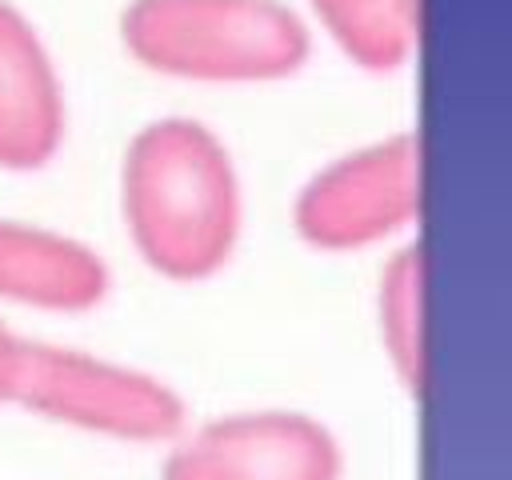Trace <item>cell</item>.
<instances>
[{
    "mask_svg": "<svg viewBox=\"0 0 512 480\" xmlns=\"http://www.w3.org/2000/svg\"><path fill=\"white\" fill-rule=\"evenodd\" d=\"M332 44L368 72H396L420 40V0H308Z\"/></svg>",
    "mask_w": 512,
    "mask_h": 480,
    "instance_id": "ba28073f",
    "label": "cell"
},
{
    "mask_svg": "<svg viewBox=\"0 0 512 480\" xmlns=\"http://www.w3.org/2000/svg\"><path fill=\"white\" fill-rule=\"evenodd\" d=\"M108 264L80 240L0 220V300L40 312H88L108 296Z\"/></svg>",
    "mask_w": 512,
    "mask_h": 480,
    "instance_id": "52a82bcc",
    "label": "cell"
},
{
    "mask_svg": "<svg viewBox=\"0 0 512 480\" xmlns=\"http://www.w3.org/2000/svg\"><path fill=\"white\" fill-rule=\"evenodd\" d=\"M336 436L292 408L232 412L180 432L160 480H340Z\"/></svg>",
    "mask_w": 512,
    "mask_h": 480,
    "instance_id": "5b68a950",
    "label": "cell"
},
{
    "mask_svg": "<svg viewBox=\"0 0 512 480\" xmlns=\"http://www.w3.org/2000/svg\"><path fill=\"white\" fill-rule=\"evenodd\" d=\"M124 52L192 84H272L304 68L312 36L280 0H128Z\"/></svg>",
    "mask_w": 512,
    "mask_h": 480,
    "instance_id": "7a4b0ae2",
    "label": "cell"
},
{
    "mask_svg": "<svg viewBox=\"0 0 512 480\" xmlns=\"http://www.w3.org/2000/svg\"><path fill=\"white\" fill-rule=\"evenodd\" d=\"M0 404L128 444L176 440L188 416L180 392L144 368L12 332L0 340Z\"/></svg>",
    "mask_w": 512,
    "mask_h": 480,
    "instance_id": "3957f363",
    "label": "cell"
},
{
    "mask_svg": "<svg viewBox=\"0 0 512 480\" xmlns=\"http://www.w3.org/2000/svg\"><path fill=\"white\" fill-rule=\"evenodd\" d=\"M0 340H4V328H0Z\"/></svg>",
    "mask_w": 512,
    "mask_h": 480,
    "instance_id": "30bf717a",
    "label": "cell"
},
{
    "mask_svg": "<svg viewBox=\"0 0 512 480\" xmlns=\"http://www.w3.org/2000/svg\"><path fill=\"white\" fill-rule=\"evenodd\" d=\"M420 192V140L396 132L312 172L292 204V224L316 252H360L404 232L420 216Z\"/></svg>",
    "mask_w": 512,
    "mask_h": 480,
    "instance_id": "277c9868",
    "label": "cell"
},
{
    "mask_svg": "<svg viewBox=\"0 0 512 480\" xmlns=\"http://www.w3.org/2000/svg\"><path fill=\"white\" fill-rule=\"evenodd\" d=\"M376 328L384 356L400 384L420 396L428 376V340H424V252L404 244L380 272L376 284Z\"/></svg>",
    "mask_w": 512,
    "mask_h": 480,
    "instance_id": "9c48e42d",
    "label": "cell"
},
{
    "mask_svg": "<svg viewBox=\"0 0 512 480\" xmlns=\"http://www.w3.org/2000/svg\"><path fill=\"white\" fill-rule=\"evenodd\" d=\"M120 212L156 276L176 284L216 276L240 240V176L220 136L188 116L144 124L124 148Z\"/></svg>",
    "mask_w": 512,
    "mask_h": 480,
    "instance_id": "6da1fadb",
    "label": "cell"
},
{
    "mask_svg": "<svg viewBox=\"0 0 512 480\" xmlns=\"http://www.w3.org/2000/svg\"><path fill=\"white\" fill-rule=\"evenodd\" d=\"M64 144V88L36 28L0 0V168L36 172Z\"/></svg>",
    "mask_w": 512,
    "mask_h": 480,
    "instance_id": "8992f818",
    "label": "cell"
}]
</instances>
